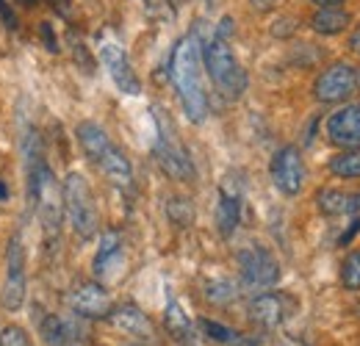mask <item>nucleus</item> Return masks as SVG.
Returning <instances> with one entry per match:
<instances>
[{
	"label": "nucleus",
	"instance_id": "obj_1",
	"mask_svg": "<svg viewBox=\"0 0 360 346\" xmlns=\"http://www.w3.org/2000/svg\"><path fill=\"white\" fill-rule=\"evenodd\" d=\"M169 72L186 117L191 122H202L208 117V91L202 86V47L197 34H188L175 44Z\"/></svg>",
	"mask_w": 360,
	"mask_h": 346
},
{
	"label": "nucleus",
	"instance_id": "obj_2",
	"mask_svg": "<svg viewBox=\"0 0 360 346\" xmlns=\"http://www.w3.org/2000/svg\"><path fill=\"white\" fill-rule=\"evenodd\" d=\"M202 67L208 72V78L214 81L217 91L227 100H238L247 91V70L241 67V61L236 58L233 47L227 44L222 34H217L211 42L202 47Z\"/></svg>",
	"mask_w": 360,
	"mask_h": 346
},
{
	"label": "nucleus",
	"instance_id": "obj_3",
	"mask_svg": "<svg viewBox=\"0 0 360 346\" xmlns=\"http://www.w3.org/2000/svg\"><path fill=\"white\" fill-rule=\"evenodd\" d=\"M75 133H78V141H81L84 153L103 169V174L111 183H117V186H131L134 183L131 161L122 155V150L108 139V133L100 128L97 122H81Z\"/></svg>",
	"mask_w": 360,
	"mask_h": 346
},
{
	"label": "nucleus",
	"instance_id": "obj_4",
	"mask_svg": "<svg viewBox=\"0 0 360 346\" xmlns=\"http://www.w3.org/2000/svg\"><path fill=\"white\" fill-rule=\"evenodd\" d=\"M61 203H64V214L67 222L72 224L75 236L89 241L97 233V203H94V194H91L89 180L81 172H70L64 177V186H61Z\"/></svg>",
	"mask_w": 360,
	"mask_h": 346
},
{
	"label": "nucleus",
	"instance_id": "obj_5",
	"mask_svg": "<svg viewBox=\"0 0 360 346\" xmlns=\"http://www.w3.org/2000/svg\"><path fill=\"white\" fill-rule=\"evenodd\" d=\"M31 200L37 205V214L42 219L47 233H58V219H61V191L56 186V177L45 161H37L31 167Z\"/></svg>",
	"mask_w": 360,
	"mask_h": 346
},
{
	"label": "nucleus",
	"instance_id": "obj_6",
	"mask_svg": "<svg viewBox=\"0 0 360 346\" xmlns=\"http://www.w3.org/2000/svg\"><path fill=\"white\" fill-rule=\"evenodd\" d=\"M238 274L247 288H271L280 280V263L264 247H247L238 252Z\"/></svg>",
	"mask_w": 360,
	"mask_h": 346
},
{
	"label": "nucleus",
	"instance_id": "obj_7",
	"mask_svg": "<svg viewBox=\"0 0 360 346\" xmlns=\"http://www.w3.org/2000/svg\"><path fill=\"white\" fill-rule=\"evenodd\" d=\"M358 89V72L352 64L347 61H335L330 64L314 84V97L324 105H333V103H344L352 97V91Z\"/></svg>",
	"mask_w": 360,
	"mask_h": 346
},
{
	"label": "nucleus",
	"instance_id": "obj_8",
	"mask_svg": "<svg viewBox=\"0 0 360 346\" xmlns=\"http://www.w3.org/2000/svg\"><path fill=\"white\" fill-rule=\"evenodd\" d=\"M269 174H271L274 188H277L280 194L297 197V194L302 191V186H305V161H302L300 150L291 147V144H288V147H280V150L274 153V158H271Z\"/></svg>",
	"mask_w": 360,
	"mask_h": 346
},
{
	"label": "nucleus",
	"instance_id": "obj_9",
	"mask_svg": "<svg viewBox=\"0 0 360 346\" xmlns=\"http://www.w3.org/2000/svg\"><path fill=\"white\" fill-rule=\"evenodd\" d=\"M153 130H155V158H158L161 169L169 177H175V180H191L194 177L191 158L186 155V150L178 141V136L172 133V128L158 122Z\"/></svg>",
	"mask_w": 360,
	"mask_h": 346
},
{
	"label": "nucleus",
	"instance_id": "obj_10",
	"mask_svg": "<svg viewBox=\"0 0 360 346\" xmlns=\"http://www.w3.org/2000/svg\"><path fill=\"white\" fill-rule=\"evenodd\" d=\"M100 61H103V67H105L108 78L114 81V86L120 89L122 94L136 97V94L141 91V81H139L136 70L131 67L128 53L114 42L111 37H103V39H100Z\"/></svg>",
	"mask_w": 360,
	"mask_h": 346
},
{
	"label": "nucleus",
	"instance_id": "obj_11",
	"mask_svg": "<svg viewBox=\"0 0 360 346\" xmlns=\"http://www.w3.org/2000/svg\"><path fill=\"white\" fill-rule=\"evenodd\" d=\"M6 286H3V305L6 310H20L25 302V250L20 236L8 241V260H6Z\"/></svg>",
	"mask_w": 360,
	"mask_h": 346
},
{
	"label": "nucleus",
	"instance_id": "obj_12",
	"mask_svg": "<svg viewBox=\"0 0 360 346\" xmlns=\"http://www.w3.org/2000/svg\"><path fill=\"white\" fill-rule=\"evenodd\" d=\"M327 141L341 150H360V103H349L333 111L324 122Z\"/></svg>",
	"mask_w": 360,
	"mask_h": 346
},
{
	"label": "nucleus",
	"instance_id": "obj_13",
	"mask_svg": "<svg viewBox=\"0 0 360 346\" xmlns=\"http://www.w3.org/2000/svg\"><path fill=\"white\" fill-rule=\"evenodd\" d=\"M67 302H70V307L78 316H86V319H103V316L111 313V297L97 283H81V286H75L70 291Z\"/></svg>",
	"mask_w": 360,
	"mask_h": 346
},
{
	"label": "nucleus",
	"instance_id": "obj_14",
	"mask_svg": "<svg viewBox=\"0 0 360 346\" xmlns=\"http://www.w3.org/2000/svg\"><path fill=\"white\" fill-rule=\"evenodd\" d=\"M125 269V252H122V238L120 233L108 230L100 236V247L94 255V274L100 280H114Z\"/></svg>",
	"mask_w": 360,
	"mask_h": 346
},
{
	"label": "nucleus",
	"instance_id": "obj_15",
	"mask_svg": "<svg viewBox=\"0 0 360 346\" xmlns=\"http://www.w3.org/2000/svg\"><path fill=\"white\" fill-rule=\"evenodd\" d=\"M288 310H285V297L280 294H258L250 302V319L261 327V330H274L285 321Z\"/></svg>",
	"mask_w": 360,
	"mask_h": 346
},
{
	"label": "nucleus",
	"instance_id": "obj_16",
	"mask_svg": "<svg viewBox=\"0 0 360 346\" xmlns=\"http://www.w3.org/2000/svg\"><path fill=\"white\" fill-rule=\"evenodd\" d=\"M120 333L125 335H134V338H150L153 335V321L136 307V305H120V307H111V313L105 316Z\"/></svg>",
	"mask_w": 360,
	"mask_h": 346
},
{
	"label": "nucleus",
	"instance_id": "obj_17",
	"mask_svg": "<svg viewBox=\"0 0 360 346\" xmlns=\"http://www.w3.org/2000/svg\"><path fill=\"white\" fill-rule=\"evenodd\" d=\"M349 23H352V17L341 6H321L311 17V28L321 37H338L349 28Z\"/></svg>",
	"mask_w": 360,
	"mask_h": 346
},
{
	"label": "nucleus",
	"instance_id": "obj_18",
	"mask_svg": "<svg viewBox=\"0 0 360 346\" xmlns=\"http://www.w3.org/2000/svg\"><path fill=\"white\" fill-rule=\"evenodd\" d=\"M316 205L324 217H347L358 211V200L341 188H321L316 194Z\"/></svg>",
	"mask_w": 360,
	"mask_h": 346
},
{
	"label": "nucleus",
	"instance_id": "obj_19",
	"mask_svg": "<svg viewBox=\"0 0 360 346\" xmlns=\"http://www.w3.org/2000/svg\"><path fill=\"white\" fill-rule=\"evenodd\" d=\"M238 222H241V205H238V197L222 188L219 203H217V230H219L225 238H230V236L236 233Z\"/></svg>",
	"mask_w": 360,
	"mask_h": 346
},
{
	"label": "nucleus",
	"instance_id": "obj_20",
	"mask_svg": "<svg viewBox=\"0 0 360 346\" xmlns=\"http://www.w3.org/2000/svg\"><path fill=\"white\" fill-rule=\"evenodd\" d=\"M164 324L167 330L178 338V341H188L191 338V319L186 316V310L180 307V302L169 300L167 302V310H164Z\"/></svg>",
	"mask_w": 360,
	"mask_h": 346
},
{
	"label": "nucleus",
	"instance_id": "obj_21",
	"mask_svg": "<svg viewBox=\"0 0 360 346\" xmlns=\"http://www.w3.org/2000/svg\"><path fill=\"white\" fill-rule=\"evenodd\" d=\"M330 172L341 180H358L360 177V150H344L330 158Z\"/></svg>",
	"mask_w": 360,
	"mask_h": 346
},
{
	"label": "nucleus",
	"instance_id": "obj_22",
	"mask_svg": "<svg viewBox=\"0 0 360 346\" xmlns=\"http://www.w3.org/2000/svg\"><path fill=\"white\" fill-rule=\"evenodd\" d=\"M341 283L347 291H360V250H352L341 263Z\"/></svg>",
	"mask_w": 360,
	"mask_h": 346
},
{
	"label": "nucleus",
	"instance_id": "obj_23",
	"mask_svg": "<svg viewBox=\"0 0 360 346\" xmlns=\"http://www.w3.org/2000/svg\"><path fill=\"white\" fill-rule=\"evenodd\" d=\"M236 294H238L236 286H233L230 280H225V277H219V280H208V283H205V297L217 305H225V302H230V300H236Z\"/></svg>",
	"mask_w": 360,
	"mask_h": 346
},
{
	"label": "nucleus",
	"instance_id": "obj_24",
	"mask_svg": "<svg viewBox=\"0 0 360 346\" xmlns=\"http://www.w3.org/2000/svg\"><path fill=\"white\" fill-rule=\"evenodd\" d=\"M42 341H45L47 346H64V341H67L64 324H61L56 316L45 319V324H42Z\"/></svg>",
	"mask_w": 360,
	"mask_h": 346
},
{
	"label": "nucleus",
	"instance_id": "obj_25",
	"mask_svg": "<svg viewBox=\"0 0 360 346\" xmlns=\"http://www.w3.org/2000/svg\"><path fill=\"white\" fill-rule=\"evenodd\" d=\"M200 324H202L205 335L214 338V341H219V344H233V341H238L236 330H230V327H225V324H217V321H208V319H202Z\"/></svg>",
	"mask_w": 360,
	"mask_h": 346
},
{
	"label": "nucleus",
	"instance_id": "obj_26",
	"mask_svg": "<svg viewBox=\"0 0 360 346\" xmlns=\"http://www.w3.org/2000/svg\"><path fill=\"white\" fill-rule=\"evenodd\" d=\"M0 346H31V341L22 327H6L0 333Z\"/></svg>",
	"mask_w": 360,
	"mask_h": 346
},
{
	"label": "nucleus",
	"instance_id": "obj_27",
	"mask_svg": "<svg viewBox=\"0 0 360 346\" xmlns=\"http://www.w3.org/2000/svg\"><path fill=\"white\" fill-rule=\"evenodd\" d=\"M169 217L175 219L178 224H188V222H191V205H186L183 197H175V200L169 203Z\"/></svg>",
	"mask_w": 360,
	"mask_h": 346
},
{
	"label": "nucleus",
	"instance_id": "obj_28",
	"mask_svg": "<svg viewBox=\"0 0 360 346\" xmlns=\"http://www.w3.org/2000/svg\"><path fill=\"white\" fill-rule=\"evenodd\" d=\"M0 20H3V25H6V28H14V25H17V17H14V11L8 8V3H6V0H0Z\"/></svg>",
	"mask_w": 360,
	"mask_h": 346
},
{
	"label": "nucleus",
	"instance_id": "obj_29",
	"mask_svg": "<svg viewBox=\"0 0 360 346\" xmlns=\"http://www.w3.org/2000/svg\"><path fill=\"white\" fill-rule=\"evenodd\" d=\"M42 37H45V44H47V50H58V39L53 37V28H50V23H42Z\"/></svg>",
	"mask_w": 360,
	"mask_h": 346
},
{
	"label": "nucleus",
	"instance_id": "obj_30",
	"mask_svg": "<svg viewBox=\"0 0 360 346\" xmlns=\"http://www.w3.org/2000/svg\"><path fill=\"white\" fill-rule=\"evenodd\" d=\"M347 47H349L352 53H358V56H360V23L352 28V34H349V44H347Z\"/></svg>",
	"mask_w": 360,
	"mask_h": 346
},
{
	"label": "nucleus",
	"instance_id": "obj_31",
	"mask_svg": "<svg viewBox=\"0 0 360 346\" xmlns=\"http://www.w3.org/2000/svg\"><path fill=\"white\" fill-rule=\"evenodd\" d=\"M252 3V8H258V11H269L271 6H274V0H250Z\"/></svg>",
	"mask_w": 360,
	"mask_h": 346
},
{
	"label": "nucleus",
	"instance_id": "obj_32",
	"mask_svg": "<svg viewBox=\"0 0 360 346\" xmlns=\"http://www.w3.org/2000/svg\"><path fill=\"white\" fill-rule=\"evenodd\" d=\"M311 3H314V6H319V8H321V6H341L344 0H311Z\"/></svg>",
	"mask_w": 360,
	"mask_h": 346
},
{
	"label": "nucleus",
	"instance_id": "obj_33",
	"mask_svg": "<svg viewBox=\"0 0 360 346\" xmlns=\"http://www.w3.org/2000/svg\"><path fill=\"white\" fill-rule=\"evenodd\" d=\"M8 197V188H6V183H0V200H6Z\"/></svg>",
	"mask_w": 360,
	"mask_h": 346
},
{
	"label": "nucleus",
	"instance_id": "obj_34",
	"mask_svg": "<svg viewBox=\"0 0 360 346\" xmlns=\"http://www.w3.org/2000/svg\"><path fill=\"white\" fill-rule=\"evenodd\" d=\"M20 3H25V6H34V3H37V0H20Z\"/></svg>",
	"mask_w": 360,
	"mask_h": 346
},
{
	"label": "nucleus",
	"instance_id": "obj_35",
	"mask_svg": "<svg viewBox=\"0 0 360 346\" xmlns=\"http://www.w3.org/2000/svg\"><path fill=\"white\" fill-rule=\"evenodd\" d=\"M355 200H358V208H360V194H358V197H355Z\"/></svg>",
	"mask_w": 360,
	"mask_h": 346
}]
</instances>
